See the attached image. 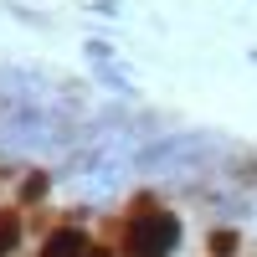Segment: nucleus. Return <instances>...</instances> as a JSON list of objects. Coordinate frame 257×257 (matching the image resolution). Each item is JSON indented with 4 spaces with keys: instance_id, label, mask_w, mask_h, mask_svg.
Segmentation results:
<instances>
[{
    "instance_id": "5",
    "label": "nucleus",
    "mask_w": 257,
    "mask_h": 257,
    "mask_svg": "<svg viewBox=\"0 0 257 257\" xmlns=\"http://www.w3.org/2000/svg\"><path fill=\"white\" fill-rule=\"evenodd\" d=\"M47 185H52V175H41V170H31V175L21 180V206H31V201H41V196H47Z\"/></svg>"
},
{
    "instance_id": "7",
    "label": "nucleus",
    "mask_w": 257,
    "mask_h": 257,
    "mask_svg": "<svg viewBox=\"0 0 257 257\" xmlns=\"http://www.w3.org/2000/svg\"><path fill=\"white\" fill-rule=\"evenodd\" d=\"M82 52H88L93 62H113V47H108L103 36H88V41H82Z\"/></svg>"
},
{
    "instance_id": "9",
    "label": "nucleus",
    "mask_w": 257,
    "mask_h": 257,
    "mask_svg": "<svg viewBox=\"0 0 257 257\" xmlns=\"http://www.w3.org/2000/svg\"><path fill=\"white\" fill-rule=\"evenodd\" d=\"M88 11H98V16H123L118 0H88Z\"/></svg>"
},
{
    "instance_id": "11",
    "label": "nucleus",
    "mask_w": 257,
    "mask_h": 257,
    "mask_svg": "<svg viewBox=\"0 0 257 257\" xmlns=\"http://www.w3.org/2000/svg\"><path fill=\"white\" fill-rule=\"evenodd\" d=\"M252 221H257V201H252Z\"/></svg>"
},
{
    "instance_id": "3",
    "label": "nucleus",
    "mask_w": 257,
    "mask_h": 257,
    "mask_svg": "<svg viewBox=\"0 0 257 257\" xmlns=\"http://www.w3.org/2000/svg\"><path fill=\"white\" fill-rule=\"evenodd\" d=\"M88 237H82L77 226H57L52 237H47V247H41V257H88Z\"/></svg>"
},
{
    "instance_id": "10",
    "label": "nucleus",
    "mask_w": 257,
    "mask_h": 257,
    "mask_svg": "<svg viewBox=\"0 0 257 257\" xmlns=\"http://www.w3.org/2000/svg\"><path fill=\"white\" fill-rule=\"evenodd\" d=\"M88 257H108V252H88Z\"/></svg>"
},
{
    "instance_id": "4",
    "label": "nucleus",
    "mask_w": 257,
    "mask_h": 257,
    "mask_svg": "<svg viewBox=\"0 0 257 257\" xmlns=\"http://www.w3.org/2000/svg\"><path fill=\"white\" fill-rule=\"evenodd\" d=\"M93 72H98V82L108 93H123V98H134V82H128V72H118L113 62H93Z\"/></svg>"
},
{
    "instance_id": "2",
    "label": "nucleus",
    "mask_w": 257,
    "mask_h": 257,
    "mask_svg": "<svg viewBox=\"0 0 257 257\" xmlns=\"http://www.w3.org/2000/svg\"><path fill=\"white\" fill-rule=\"evenodd\" d=\"M180 247V216L165 206H144L123 226V252L128 257H175Z\"/></svg>"
},
{
    "instance_id": "6",
    "label": "nucleus",
    "mask_w": 257,
    "mask_h": 257,
    "mask_svg": "<svg viewBox=\"0 0 257 257\" xmlns=\"http://www.w3.org/2000/svg\"><path fill=\"white\" fill-rule=\"evenodd\" d=\"M16 242H21V216H11V211H6V216H0V257H11Z\"/></svg>"
},
{
    "instance_id": "1",
    "label": "nucleus",
    "mask_w": 257,
    "mask_h": 257,
    "mask_svg": "<svg viewBox=\"0 0 257 257\" xmlns=\"http://www.w3.org/2000/svg\"><path fill=\"white\" fill-rule=\"evenodd\" d=\"M231 155V139L216 128H170L134 149V165L144 175H201Z\"/></svg>"
},
{
    "instance_id": "8",
    "label": "nucleus",
    "mask_w": 257,
    "mask_h": 257,
    "mask_svg": "<svg viewBox=\"0 0 257 257\" xmlns=\"http://www.w3.org/2000/svg\"><path fill=\"white\" fill-rule=\"evenodd\" d=\"M211 252H216V257H231V252H237V231H216V237H211Z\"/></svg>"
}]
</instances>
